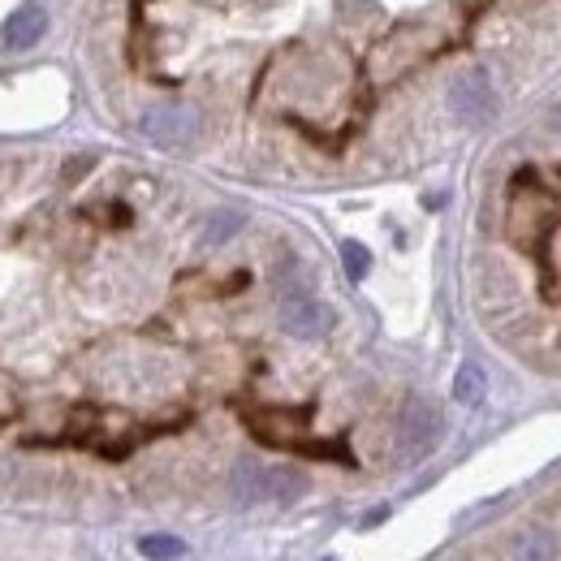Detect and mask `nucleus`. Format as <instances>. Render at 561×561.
<instances>
[{
	"mask_svg": "<svg viewBox=\"0 0 561 561\" xmlns=\"http://www.w3.org/2000/svg\"><path fill=\"white\" fill-rule=\"evenodd\" d=\"M440 432H445L440 411H436L427 398H411V402L398 411V423H393V449H398V458L415 462V458H423V454L440 440Z\"/></svg>",
	"mask_w": 561,
	"mask_h": 561,
	"instance_id": "nucleus-1",
	"label": "nucleus"
},
{
	"mask_svg": "<svg viewBox=\"0 0 561 561\" xmlns=\"http://www.w3.org/2000/svg\"><path fill=\"white\" fill-rule=\"evenodd\" d=\"M139 130L156 147H186L199 135V113L191 104H151L139 117Z\"/></svg>",
	"mask_w": 561,
	"mask_h": 561,
	"instance_id": "nucleus-2",
	"label": "nucleus"
},
{
	"mask_svg": "<svg viewBox=\"0 0 561 561\" xmlns=\"http://www.w3.org/2000/svg\"><path fill=\"white\" fill-rule=\"evenodd\" d=\"M449 113L462 122V126H489L496 117V91H492L489 73L471 70L462 73L454 87H449Z\"/></svg>",
	"mask_w": 561,
	"mask_h": 561,
	"instance_id": "nucleus-3",
	"label": "nucleus"
},
{
	"mask_svg": "<svg viewBox=\"0 0 561 561\" xmlns=\"http://www.w3.org/2000/svg\"><path fill=\"white\" fill-rule=\"evenodd\" d=\"M333 324H337L333 307H324V302L311 298V294H294V298L280 302V329H285L289 337H298V342H316V337H324Z\"/></svg>",
	"mask_w": 561,
	"mask_h": 561,
	"instance_id": "nucleus-4",
	"label": "nucleus"
},
{
	"mask_svg": "<svg viewBox=\"0 0 561 561\" xmlns=\"http://www.w3.org/2000/svg\"><path fill=\"white\" fill-rule=\"evenodd\" d=\"M44 31H48V9L44 4H22L4 22V48L9 53H26V48H35L44 39Z\"/></svg>",
	"mask_w": 561,
	"mask_h": 561,
	"instance_id": "nucleus-5",
	"label": "nucleus"
},
{
	"mask_svg": "<svg viewBox=\"0 0 561 561\" xmlns=\"http://www.w3.org/2000/svg\"><path fill=\"white\" fill-rule=\"evenodd\" d=\"M268 471L273 467H264L255 458L233 462V471H229V496L238 505H268Z\"/></svg>",
	"mask_w": 561,
	"mask_h": 561,
	"instance_id": "nucleus-6",
	"label": "nucleus"
},
{
	"mask_svg": "<svg viewBox=\"0 0 561 561\" xmlns=\"http://www.w3.org/2000/svg\"><path fill=\"white\" fill-rule=\"evenodd\" d=\"M558 558H561V540L553 527H527L510 545V561H558Z\"/></svg>",
	"mask_w": 561,
	"mask_h": 561,
	"instance_id": "nucleus-7",
	"label": "nucleus"
},
{
	"mask_svg": "<svg viewBox=\"0 0 561 561\" xmlns=\"http://www.w3.org/2000/svg\"><path fill=\"white\" fill-rule=\"evenodd\" d=\"M454 398H458L462 407H480V402L489 398V371H484L480 363H462L458 376H454Z\"/></svg>",
	"mask_w": 561,
	"mask_h": 561,
	"instance_id": "nucleus-8",
	"label": "nucleus"
},
{
	"mask_svg": "<svg viewBox=\"0 0 561 561\" xmlns=\"http://www.w3.org/2000/svg\"><path fill=\"white\" fill-rule=\"evenodd\" d=\"M298 496H307V476L294 467H273L268 471V505H294Z\"/></svg>",
	"mask_w": 561,
	"mask_h": 561,
	"instance_id": "nucleus-9",
	"label": "nucleus"
},
{
	"mask_svg": "<svg viewBox=\"0 0 561 561\" xmlns=\"http://www.w3.org/2000/svg\"><path fill=\"white\" fill-rule=\"evenodd\" d=\"M139 553L147 561H178V558H186V540H178V536H169V531H156V536H142Z\"/></svg>",
	"mask_w": 561,
	"mask_h": 561,
	"instance_id": "nucleus-10",
	"label": "nucleus"
},
{
	"mask_svg": "<svg viewBox=\"0 0 561 561\" xmlns=\"http://www.w3.org/2000/svg\"><path fill=\"white\" fill-rule=\"evenodd\" d=\"M242 229V211H211L204 220V247H225Z\"/></svg>",
	"mask_w": 561,
	"mask_h": 561,
	"instance_id": "nucleus-11",
	"label": "nucleus"
},
{
	"mask_svg": "<svg viewBox=\"0 0 561 561\" xmlns=\"http://www.w3.org/2000/svg\"><path fill=\"white\" fill-rule=\"evenodd\" d=\"M342 264H346V277L351 280H363L367 277V268H371V251L363 247V242H342Z\"/></svg>",
	"mask_w": 561,
	"mask_h": 561,
	"instance_id": "nucleus-12",
	"label": "nucleus"
},
{
	"mask_svg": "<svg viewBox=\"0 0 561 561\" xmlns=\"http://www.w3.org/2000/svg\"><path fill=\"white\" fill-rule=\"evenodd\" d=\"M553 130H558V135H561V104H558V108H553Z\"/></svg>",
	"mask_w": 561,
	"mask_h": 561,
	"instance_id": "nucleus-13",
	"label": "nucleus"
}]
</instances>
